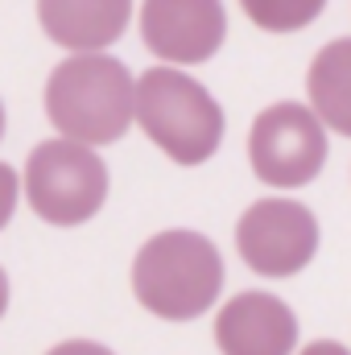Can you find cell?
<instances>
[{
    "mask_svg": "<svg viewBox=\"0 0 351 355\" xmlns=\"http://www.w3.org/2000/svg\"><path fill=\"white\" fill-rule=\"evenodd\" d=\"M248 166L273 190H298L327 166V128L306 103H268L248 128Z\"/></svg>",
    "mask_w": 351,
    "mask_h": 355,
    "instance_id": "5b68a950",
    "label": "cell"
},
{
    "mask_svg": "<svg viewBox=\"0 0 351 355\" xmlns=\"http://www.w3.org/2000/svg\"><path fill=\"white\" fill-rule=\"evenodd\" d=\"M318 219L298 198H257L236 223V248L257 277L281 281L318 257Z\"/></svg>",
    "mask_w": 351,
    "mask_h": 355,
    "instance_id": "8992f818",
    "label": "cell"
},
{
    "mask_svg": "<svg viewBox=\"0 0 351 355\" xmlns=\"http://www.w3.org/2000/svg\"><path fill=\"white\" fill-rule=\"evenodd\" d=\"M4 310H8V272L0 268V318H4Z\"/></svg>",
    "mask_w": 351,
    "mask_h": 355,
    "instance_id": "9a60e30c",
    "label": "cell"
},
{
    "mask_svg": "<svg viewBox=\"0 0 351 355\" xmlns=\"http://www.w3.org/2000/svg\"><path fill=\"white\" fill-rule=\"evenodd\" d=\"M298 355H348V347H343V343H335V339H318V343L302 347Z\"/></svg>",
    "mask_w": 351,
    "mask_h": 355,
    "instance_id": "5bb4252c",
    "label": "cell"
},
{
    "mask_svg": "<svg viewBox=\"0 0 351 355\" xmlns=\"http://www.w3.org/2000/svg\"><path fill=\"white\" fill-rule=\"evenodd\" d=\"M17 198H21V178H17L12 166L0 162V232H4V223L12 219V211H17Z\"/></svg>",
    "mask_w": 351,
    "mask_h": 355,
    "instance_id": "7c38bea8",
    "label": "cell"
},
{
    "mask_svg": "<svg viewBox=\"0 0 351 355\" xmlns=\"http://www.w3.org/2000/svg\"><path fill=\"white\" fill-rule=\"evenodd\" d=\"M215 347L223 355H293L298 318L277 293L244 289L219 306Z\"/></svg>",
    "mask_w": 351,
    "mask_h": 355,
    "instance_id": "ba28073f",
    "label": "cell"
},
{
    "mask_svg": "<svg viewBox=\"0 0 351 355\" xmlns=\"http://www.w3.org/2000/svg\"><path fill=\"white\" fill-rule=\"evenodd\" d=\"M223 289V257L203 232L170 227L141 244L132 261V293L162 322L203 318Z\"/></svg>",
    "mask_w": 351,
    "mask_h": 355,
    "instance_id": "6da1fadb",
    "label": "cell"
},
{
    "mask_svg": "<svg viewBox=\"0 0 351 355\" xmlns=\"http://www.w3.org/2000/svg\"><path fill=\"white\" fill-rule=\"evenodd\" d=\"M132 0H37L42 33L71 54H103L128 29Z\"/></svg>",
    "mask_w": 351,
    "mask_h": 355,
    "instance_id": "9c48e42d",
    "label": "cell"
},
{
    "mask_svg": "<svg viewBox=\"0 0 351 355\" xmlns=\"http://www.w3.org/2000/svg\"><path fill=\"white\" fill-rule=\"evenodd\" d=\"M141 42L162 67H198L219 54L228 42L223 0H145L141 4Z\"/></svg>",
    "mask_w": 351,
    "mask_h": 355,
    "instance_id": "52a82bcc",
    "label": "cell"
},
{
    "mask_svg": "<svg viewBox=\"0 0 351 355\" xmlns=\"http://www.w3.org/2000/svg\"><path fill=\"white\" fill-rule=\"evenodd\" d=\"M310 112L323 128L351 137V37H335L306 71Z\"/></svg>",
    "mask_w": 351,
    "mask_h": 355,
    "instance_id": "30bf717a",
    "label": "cell"
},
{
    "mask_svg": "<svg viewBox=\"0 0 351 355\" xmlns=\"http://www.w3.org/2000/svg\"><path fill=\"white\" fill-rule=\"evenodd\" d=\"M46 355H116V352L103 347V343H95V339H67V343L50 347Z\"/></svg>",
    "mask_w": 351,
    "mask_h": 355,
    "instance_id": "4fadbf2b",
    "label": "cell"
},
{
    "mask_svg": "<svg viewBox=\"0 0 351 355\" xmlns=\"http://www.w3.org/2000/svg\"><path fill=\"white\" fill-rule=\"evenodd\" d=\"M21 186L37 219L54 227H79L108 202V166L95 149L58 137L29 153Z\"/></svg>",
    "mask_w": 351,
    "mask_h": 355,
    "instance_id": "277c9868",
    "label": "cell"
},
{
    "mask_svg": "<svg viewBox=\"0 0 351 355\" xmlns=\"http://www.w3.org/2000/svg\"><path fill=\"white\" fill-rule=\"evenodd\" d=\"M132 124L178 166H203L223 145V107L178 67H149L132 79Z\"/></svg>",
    "mask_w": 351,
    "mask_h": 355,
    "instance_id": "3957f363",
    "label": "cell"
},
{
    "mask_svg": "<svg viewBox=\"0 0 351 355\" xmlns=\"http://www.w3.org/2000/svg\"><path fill=\"white\" fill-rule=\"evenodd\" d=\"M46 116L75 145H116L132 128V71L112 54H71L46 79Z\"/></svg>",
    "mask_w": 351,
    "mask_h": 355,
    "instance_id": "7a4b0ae2",
    "label": "cell"
},
{
    "mask_svg": "<svg viewBox=\"0 0 351 355\" xmlns=\"http://www.w3.org/2000/svg\"><path fill=\"white\" fill-rule=\"evenodd\" d=\"M240 8L264 33H298L310 21H318L327 0H240Z\"/></svg>",
    "mask_w": 351,
    "mask_h": 355,
    "instance_id": "8fae6325",
    "label": "cell"
},
{
    "mask_svg": "<svg viewBox=\"0 0 351 355\" xmlns=\"http://www.w3.org/2000/svg\"><path fill=\"white\" fill-rule=\"evenodd\" d=\"M0 137H4V103H0Z\"/></svg>",
    "mask_w": 351,
    "mask_h": 355,
    "instance_id": "2e32d148",
    "label": "cell"
}]
</instances>
